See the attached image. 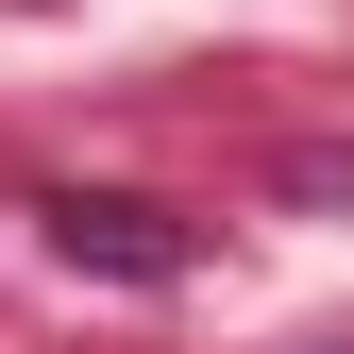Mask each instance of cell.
Listing matches in <instances>:
<instances>
[{
  "label": "cell",
  "instance_id": "6da1fadb",
  "mask_svg": "<svg viewBox=\"0 0 354 354\" xmlns=\"http://www.w3.org/2000/svg\"><path fill=\"white\" fill-rule=\"evenodd\" d=\"M51 236H68V270L102 253V270H186V236H152V203H51Z\"/></svg>",
  "mask_w": 354,
  "mask_h": 354
}]
</instances>
